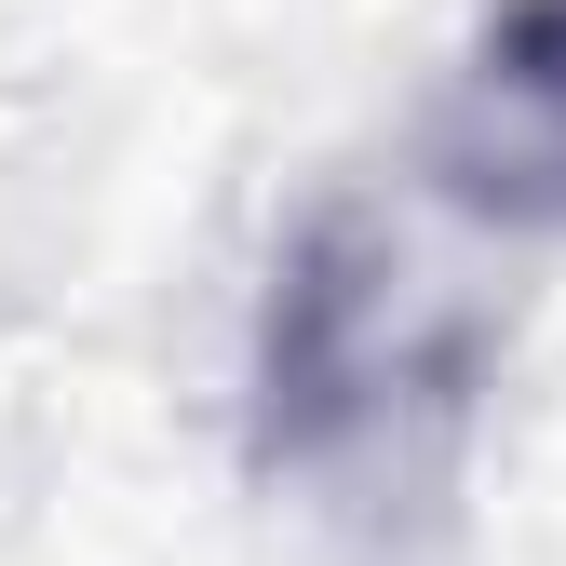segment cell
Here are the masks:
<instances>
[{
    "instance_id": "6da1fadb",
    "label": "cell",
    "mask_w": 566,
    "mask_h": 566,
    "mask_svg": "<svg viewBox=\"0 0 566 566\" xmlns=\"http://www.w3.org/2000/svg\"><path fill=\"white\" fill-rule=\"evenodd\" d=\"M485 378V324L418 283V256L365 217H324L270 256V311H256V472H350L405 446L418 418H459Z\"/></svg>"
},
{
    "instance_id": "7a4b0ae2",
    "label": "cell",
    "mask_w": 566,
    "mask_h": 566,
    "mask_svg": "<svg viewBox=\"0 0 566 566\" xmlns=\"http://www.w3.org/2000/svg\"><path fill=\"white\" fill-rule=\"evenodd\" d=\"M418 176L500 243H566V0H500L418 122Z\"/></svg>"
}]
</instances>
